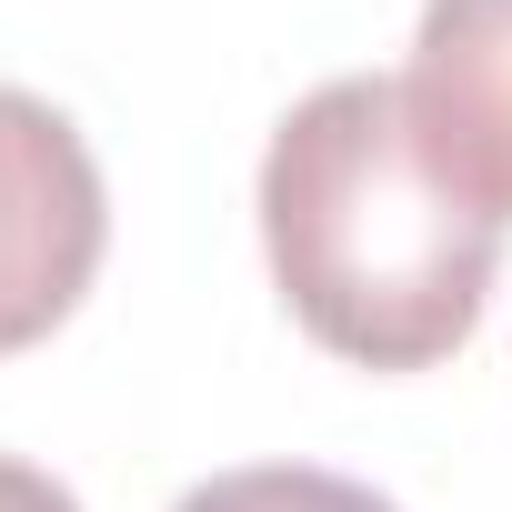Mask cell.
I'll return each instance as SVG.
<instances>
[{
	"label": "cell",
	"instance_id": "obj_5",
	"mask_svg": "<svg viewBox=\"0 0 512 512\" xmlns=\"http://www.w3.org/2000/svg\"><path fill=\"white\" fill-rule=\"evenodd\" d=\"M0 512H81L51 472H31V462H11V452H0Z\"/></svg>",
	"mask_w": 512,
	"mask_h": 512
},
{
	"label": "cell",
	"instance_id": "obj_3",
	"mask_svg": "<svg viewBox=\"0 0 512 512\" xmlns=\"http://www.w3.org/2000/svg\"><path fill=\"white\" fill-rule=\"evenodd\" d=\"M402 101L422 161L482 221H512V0H422Z\"/></svg>",
	"mask_w": 512,
	"mask_h": 512
},
{
	"label": "cell",
	"instance_id": "obj_1",
	"mask_svg": "<svg viewBox=\"0 0 512 512\" xmlns=\"http://www.w3.org/2000/svg\"><path fill=\"white\" fill-rule=\"evenodd\" d=\"M262 251L322 352L362 372H432L482 322L502 221L422 161L392 71H342L292 101L262 151Z\"/></svg>",
	"mask_w": 512,
	"mask_h": 512
},
{
	"label": "cell",
	"instance_id": "obj_2",
	"mask_svg": "<svg viewBox=\"0 0 512 512\" xmlns=\"http://www.w3.org/2000/svg\"><path fill=\"white\" fill-rule=\"evenodd\" d=\"M101 241L111 201L91 141L51 101L0 91V352H31L71 322V302L101 272Z\"/></svg>",
	"mask_w": 512,
	"mask_h": 512
},
{
	"label": "cell",
	"instance_id": "obj_4",
	"mask_svg": "<svg viewBox=\"0 0 512 512\" xmlns=\"http://www.w3.org/2000/svg\"><path fill=\"white\" fill-rule=\"evenodd\" d=\"M171 512H402L352 472H312V462H251V472H211L191 482Z\"/></svg>",
	"mask_w": 512,
	"mask_h": 512
}]
</instances>
